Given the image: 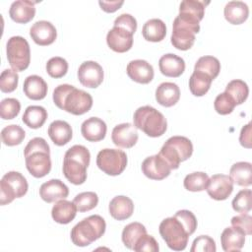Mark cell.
<instances>
[{"label":"cell","mask_w":252,"mask_h":252,"mask_svg":"<svg viewBox=\"0 0 252 252\" xmlns=\"http://www.w3.org/2000/svg\"><path fill=\"white\" fill-rule=\"evenodd\" d=\"M194 71L208 75L212 80L216 79L220 71V63L218 58L210 55L200 57L194 66Z\"/></svg>","instance_id":"cell-37"},{"label":"cell","mask_w":252,"mask_h":252,"mask_svg":"<svg viewBox=\"0 0 252 252\" xmlns=\"http://www.w3.org/2000/svg\"><path fill=\"white\" fill-rule=\"evenodd\" d=\"M106 223L102 217L92 215L79 221L71 230V240L79 247H85L100 238L105 232Z\"/></svg>","instance_id":"cell-5"},{"label":"cell","mask_w":252,"mask_h":252,"mask_svg":"<svg viewBox=\"0 0 252 252\" xmlns=\"http://www.w3.org/2000/svg\"><path fill=\"white\" fill-rule=\"evenodd\" d=\"M25 136V130L16 124L8 125L1 131V140L4 145L9 147L20 145L24 141Z\"/></svg>","instance_id":"cell-38"},{"label":"cell","mask_w":252,"mask_h":252,"mask_svg":"<svg viewBox=\"0 0 252 252\" xmlns=\"http://www.w3.org/2000/svg\"><path fill=\"white\" fill-rule=\"evenodd\" d=\"M126 72L128 77L139 84H149L154 79V68L146 60L136 59L128 63Z\"/></svg>","instance_id":"cell-18"},{"label":"cell","mask_w":252,"mask_h":252,"mask_svg":"<svg viewBox=\"0 0 252 252\" xmlns=\"http://www.w3.org/2000/svg\"><path fill=\"white\" fill-rule=\"evenodd\" d=\"M137 128L131 123H121L116 125L111 133V140L117 147L130 149L138 142Z\"/></svg>","instance_id":"cell-16"},{"label":"cell","mask_w":252,"mask_h":252,"mask_svg":"<svg viewBox=\"0 0 252 252\" xmlns=\"http://www.w3.org/2000/svg\"><path fill=\"white\" fill-rule=\"evenodd\" d=\"M108 211L113 219L124 220L132 216L134 212V204L129 197L123 195L116 196L110 201Z\"/></svg>","instance_id":"cell-23"},{"label":"cell","mask_w":252,"mask_h":252,"mask_svg":"<svg viewBox=\"0 0 252 252\" xmlns=\"http://www.w3.org/2000/svg\"><path fill=\"white\" fill-rule=\"evenodd\" d=\"M209 182V176L203 171H195L185 176L183 180L184 188L191 192H200L206 190Z\"/></svg>","instance_id":"cell-39"},{"label":"cell","mask_w":252,"mask_h":252,"mask_svg":"<svg viewBox=\"0 0 252 252\" xmlns=\"http://www.w3.org/2000/svg\"><path fill=\"white\" fill-rule=\"evenodd\" d=\"M224 92L233 99L236 105H239L247 99L249 94V88L244 81L235 79L226 85Z\"/></svg>","instance_id":"cell-36"},{"label":"cell","mask_w":252,"mask_h":252,"mask_svg":"<svg viewBox=\"0 0 252 252\" xmlns=\"http://www.w3.org/2000/svg\"><path fill=\"white\" fill-rule=\"evenodd\" d=\"M106 42L110 49L118 53H124L133 45V33L125 29L114 27L106 34Z\"/></svg>","instance_id":"cell-15"},{"label":"cell","mask_w":252,"mask_h":252,"mask_svg":"<svg viewBox=\"0 0 252 252\" xmlns=\"http://www.w3.org/2000/svg\"><path fill=\"white\" fill-rule=\"evenodd\" d=\"M229 177L233 183L247 187L252 184V165L247 161H238L232 164L229 170Z\"/></svg>","instance_id":"cell-30"},{"label":"cell","mask_w":252,"mask_h":252,"mask_svg":"<svg viewBox=\"0 0 252 252\" xmlns=\"http://www.w3.org/2000/svg\"><path fill=\"white\" fill-rule=\"evenodd\" d=\"M239 142L241 146H243L244 148H247V149L251 148V123L250 122L244 127H242L240 136H239Z\"/></svg>","instance_id":"cell-51"},{"label":"cell","mask_w":252,"mask_h":252,"mask_svg":"<svg viewBox=\"0 0 252 252\" xmlns=\"http://www.w3.org/2000/svg\"><path fill=\"white\" fill-rule=\"evenodd\" d=\"M124 1H98V4L100 6V8L106 12V13H113L115 11H117L122 5H123Z\"/></svg>","instance_id":"cell-52"},{"label":"cell","mask_w":252,"mask_h":252,"mask_svg":"<svg viewBox=\"0 0 252 252\" xmlns=\"http://www.w3.org/2000/svg\"><path fill=\"white\" fill-rule=\"evenodd\" d=\"M32 39L40 46L53 43L57 37V32L53 24L48 21H37L30 29Z\"/></svg>","instance_id":"cell-17"},{"label":"cell","mask_w":252,"mask_h":252,"mask_svg":"<svg viewBox=\"0 0 252 252\" xmlns=\"http://www.w3.org/2000/svg\"><path fill=\"white\" fill-rule=\"evenodd\" d=\"M35 2L29 0H18L11 4L9 9L10 18L18 24H27L35 15Z\"/></svg>","instance_id":"cell-21"},{"label":"cell","mask_w":252,"mask_h":252,"mask_svg":"<svg viewBox=\"0 0 252 252\" xmlns=\"http://www.w3.org/2000/svg\"><path fill=\"white\" fill-rule=\"evenodd\" d=\"M206 190L212 199L222 201L227 199L232 193L233 181L229 175L214 174L211 178H209Z\"/></svg>","instance_id":"cell-13"},{"label":"cell","mask_w":252,"mask_h":252,"mask_svg":"<svg viewBox=\"0 0 252 252\" xmlns=\"http://www.w3.org/2000/svg\"><path fill=\"white\" fill-rule=\"evenodd\" d=\"M114 27L125 29L134 34L137 30V21L132 15L124 13L114 20Z\"/></svg>","instance_id":"cell-50"},{"label":"cell","mask_w":252,"mask_h":252,"mask_svg":"<svg viewBox=\"0 0 252 252\" xmlns=\"http://www.w3.org/2000/svg\"><path fill=\"white\" fill-rule=\"evenodd\" d=\"M216 250V242L209 235H200L195 238L190 248L191 252H215Z\"/></svg>","instance_id":"cell-46"},{"label":"cell","mask_w":252,"mask_h":252,"mask_svg":"<svg viewBox=\"0 0 252 252\" xmlns=\"http://www.w3.org/2000/svg\"><path fill=\"white\" fill-rule=\"evenodd\" d=\"M21 110V103L18 99L13 97L4 98L0 103V115L4 120H11L16 118Z\"/></svg>","instance_id":"cell-43"},{"label":"cell","mask_w":252,"mask_h":252,"mask_svg":"<svg viewBox=\"0 0 252 252\" xmlns=\"http://www.w3.org/2000/svg\"><path fill=\"white\" fill-rule=\"evenodd\" d=\"M213 80L205 73L194 71L189 79V90L195 96H203L211 88Z\"/></svg>","instance_id":"cell-34"},{"label":"cell","mask_w":252,"mask_h":252,"mask_svg":"<svg viewBox=\"0 0 252 252\" xmlns=\"http://www.w3.org/2000/svg\"><path fill=\"white\" fill-rule=\"evenodd\" d=\"M133 120L134 126L149 137H160L167 129V121L164 115L151 105L139 107L134 112Z\"/></svg>","instance_id":"cell-4"},{"label":"cell","mask_w":252,"mask_h":252,"mask_svg":"<svg viewBox=\"0 0 252 252\" xmlns=\"http://www.w3.org/2000/svg\"><path fill=\"white\" fill-rule=\"evenodd\" d=\"M158 231L166 245L174 251H182L186 248L189 234L182 222L173 217L164 219L158 227Z\"/></svg>","instance_id":"cell-8"},{"label":"cell","mask_w":252,"mask_h":252,"mask_svg":"<svg viewBox=\"0 0 252 252\" xmlns=\"http://www.w3.org/2000/svg\"><path fill=\"white\" fill-rule=\"evenodd\" d=\"M74 204L77 207V210L79 212H88L93 210L94 208L96 207L98 203V197L96 193L89 191V192H82L78 194L74 200Z\"/></svg>","instance_id":"cell-41"},{"label":"cell","mask_w":252,"mask_h":252,"mask_svg":"<svg viewBox=\"0 0 252 252\" xmlns=\"http://www.w3.org/2000/svg\"><path fill=\"white\" fill-rule=\"evenodd\" d=\"M91 154L82 145H74L64 155L62 170L66 179L75 185H81L87 180V168Z\"/></svg>","instance_id":"cell-3"},{"label":"cell","mask_w":252,"mask_h":252,"mask_svg":"<svg viewBox=\"0 0 252 252\" xmlns=\"http://www.w3.org/2000/svg\"><path fill=\"white\" fill-rule=\"evenodd\" d=\"M68 62L66 59L55 56L50 58L47 63H46V72L47 74L55 79L62 78L63 76L66 75L68 71Z\"/></svg>","instance_id":"cell-42"},{"label":"cell","mask_w":252,"mask_h":252,"mask_svg":"<svg viewBox=\"0 0 252 252\" xmlns=\"http://www.w3.org/2000/svg\"><path fill=\"white\" fill-rule=\"evenodd\" d=\"M47 90L46 82L37 75H31L25 79L23 91L32 100L43 99L47 94Z\"/></svg>","instance_id":"cell-25"},{"label":"cell","mask_w":252,"mask_h":252,"mask_svg":"<svg viewBox=\"0 0 252 252\" xmlns=\"http://www.w3.org/2000/svg\"><path fill=\"white\" fill-rule=\"evenodd\" d=\"M54 104L71 114L82 115L88 112L93 106L92 95L69 84L57 86L53 91Z\"/></svg>","instance_id":"cell-1"},{"label":"cell","mask_w":252,"mask_h":252,"mask_svg":"<svg viewBox=\"0 0 252 252\" xmlns=\"http://www.w3.org/2000/svg\"><path fill=\"white\" fill-rule=\"evenodd\" d=\"M77 213V207L74 202L61 199L55 203L51 210V217L53 220L61 224H67L71 222Z\"/></svg>","instance_id":"cell-28"},{"label":"cell","mask_w":252,"mask_h":252,"mask_svg":"<svg viewBox=\"0 0 252 252\" xmlns=\"http://www.w3.org/2000/svg\"><path fill=\"white\" fill-rule=\"evenodd\" d=\"M141 168L145 176L153 180H162L171 171L168 163L158 154L146 158L142 162Z\"/></svg>","instance_id":"cell-14"},{"label":"cell","mask_w":252,"mask_h":252,"mask_svg":"<svg viewBox=\"0 0 252 252\" xmlns=\"http://www.w3.org/2000/svg\"><path fill=\"white\" fill-rule=\"evenodd\" d=\"M47 119V111L40 105H30L26 108L22 120L32 129L40 128Z\"/></svg>","instance_id":"cell-32"},{"label":"cell","mask_w":252,"mask_h":252,"mask_svg":"<svg viewBox=\"0 0 252 252\" xmlns=\"http://www.w3.org/2000/svg\"><path fill=\"white\" fill-rule=\"evenodd\" d=\"M174 217L182 222L189 235H192L195 232L197 228V219L191 211L180 210L175 213Z\"/></svg>","instance_id":"cell-47"},{"label":"cell","mask_w":252,"mask_h":252,"mask_svg":"<svg viewBox=\"0 0 252 252\" xmlns=\"http://www.w3.org/2000/svg\"><path fill=\"white\" fill-rule=\"evenodd\" d=\"M220 243L225 252L240 251L245 243V234L233 226L226 227L220 234Z\"/></svg>","instance_id":"cell-27"},{"label":"cell","mask_w":252,"mask_h":252,"mask_svg":"<svg viewBox=\"0 0 252 252\" xmlns=\"http://www.w3.org/2000/svg\"><path fill=\"white\" fill-rule=\"evenodd\" d=\"M225 20L231 25L243 24L249 16V8L242 1H229L223 9Z\"/></svg>","instance_id":"cell-29"},{"label":"cell","mask_w":252,"mask_h":252,"mask_svg":"<svg viewBox=\"0 0 252 252\" xmlns=\"http://www.w3.org/2000/svg\"><path fill=\"white\" fill-rule=\"evenodd\" d=\"M232 209L240 214H246L252 208V192L250 189H243L239 191L233 198Z\"/></svg>","instance_id":"cell-40"},{"label":"cell","mask_w":252,"mask_h":252,"mask_svg":"<svg viewBox=\"0 0 252 252\" xmlns=\"http://www.w3.org/2000/svg\"><path fill=\"white\" fill-rule=\"evenodd\" d=\"M26 167L35 178L47 175L51 170L50 148L41 137H35L29 141L24 149Z\"/></svg>","instance_id":"cell-2"},{"label":"cell","mask_w":252,"mask_h":252,"mask_svg":"<svg viewBox=\"0 0 252 252\" xmlns=\"http://www.w3.org/2000/svg\"><path fill=\"white\" fill-rule=\"evenodd\" d=\"M96 165L107 175L116 176L126 168L127 156L118 149H103L96 156Z\"/></svg>","instance_id":"cell-11"},{"label":"cell","mask_w":252,"mask_h":252,"mask_svg":"<svg viewBox=\"0 0 252 252\" xmlns=\"http://www.w3.org/2000/svg\"><path fill=\"white\" fill-rule=\"evenodd\" d=\"M7 59L16 72L26 70L31 62L30 44L26 38L20 35L12 36L6 44Z\"/></svg>","instance_id":"cell-10"},{"label":"cell","mask_w":252,"mask_h":252,"mask_svg":"<svg viewBox=\"0 0 252 252\" xmlns=\"http://www.w3.org/2000/svg\"><path fill=\"white\" fill-rule=\"evenodd\" d=\"M146 233H147V229L144 224L137 221L131 222L123 228L122 235H121L122 242L128 249L133 250L137 240Z\"/></svg>","instance_id":"cell-35"},{"label":"cell","mask_w":252,"mask_h":252,"mask_svg":"<svg viewBox=\"0 0 252 252\" xmlns=\"http://www.w3.org/2000/svg\"><path fill=\"white\" fill-rule=\"evenodd\" d=\"M159 71L162 75L171 78L181 76L185 70V62L183 58L173 53L162 55L158 60Z\"/></svg>","instance_id":"cell-22"},{"label":"cell","mask_w":252,"mask_h":252,"mask_svg":"<svg viewBox=\"0 0 252 252\" xmlns=\"http://www.w3.org/2000/svg\"><path fill=\"white\" fill-rule=\"evenodd\" d=\"M134 251L142 252V251H148V252H158L159 250L158 243L155 239L154 236L148 235L147 233L142 235L136 242L134 248Z\"/></svg>","instance_id":"cell-48"},{"label":"cell","mask_w":252,"mask_h":252,"mask_svg":"<svg viewBox=\"0 0 252 252\" xmlns=\"http://www.w3.org/2000/svg\"><path fill=\"white\" fill-rule=\"evenodd\" d=\"M19 75L13 69H5L0 76V90L3 93H12L18 87Z\"/></svg>","instance_id":"cell-44"},{"label":"cell","mask_w":252,"mask_h":252,"mask_svg":"<svg viewBox=\"0 0 252 252\" xmlns=\"http://www.w3.org/2000/svg\"><path fill=\"white\" fill-rule=\"evenodd\" d=\"M107 126L105 122L98 117H90L81 125V133L89 142H98L104 139Z\"/></svg>","instance_id":"cell-20"},{"label":"cell","mask_w":252,"mask_h":252,"mask_svg":"<svg viewBox=\"0 0 252 252\" xmlns=\"http://www.w3.org/2000/svg\"><path fill=\"white\" fill-rule=\"evenodd\" d=\"M142 34L148 41H161L166 35V26L160 19H151L144 24Z\"/></svg>","instance_id":"cell-31"},{"label":"cell","mask_w":252,"mask_h":252,"mask_svg":"<svg viewBox=\"0 0 252 252\" xmlns=\"http://www.w3.org/2000/svg\"><path fill=\"white\" fill-rule=\"evenodd\" d=\"M47 133L56 146H64L68 144L73 137L72 127L64 120H55L51 122Z\"/></svg>","instance_id":"cell-26"},{"label":"cell","mask_w":252,"mask_h":252,"mask_svg":"<svg viewBox=\"0 0 252 252\" xmlns=\"http://www.w3.org/2000/svg\"><path fill=\"white\" fill-rule=\"evenodd\" d=\"M210 2L201 1V0H184L180 3L179 6V15L188 17L200 23L204 18L205 8Z\"/></svg>","instance_id":"cell-33"},{"label":"cell","mask_w":252,"mask_h":252,"mask_svg":"<svg viewBox=\"0 0 252 252\" xmlns=\"http://www.w3.org/2000/svg\"><path fill=\"white\" fill-rule=\"evenodd\" d=\"M69 195V188L59 179H50L41 184L39 188V196L46 203L57 202L66 199Z\"/></svg>","instance_id":"cell-19"},{"label":"cell","mask_w":252,"mask_h":252,"mask_svg":"<svg viewBox=\"0 0 252 252\" xmlns=\"http://www.w3.org/2000/svg\"><path fill=\"white\" fill-rule=\"evenodd\" d=\"M78 79L87 88L95 89L103 81L104 73L102 67L95 61H85L78 69Z\"/></svg>","instance_id":"cell-12"},{"label":"cell","mask_w":252,"mask_h":252,"mask_svg":"<svg viewBox=\"0 0 252 252\" xmlns=\"http://www.w3.org/2000/svg\"><path fill=\"white\" fill-rule=\"evenodd\" d=\"M180 98L179 87L171 82L161 83L156 90L157 101L165 107L173 106Z\"/></svg>","instance_id":"cell-24"},{"label":"cell","mask_w":252,"mask_h":252,"mask_svg":"<svg viewBox=\"0 0 252 252\" xmlns=\"http://www.w3.org/2000/svg\"><path fill=\"white\" fill-rule=\"evenodd\" d=\"M199 32V22L178 14L172 24L171 43L176 49L188 50L193 46L196 39L195 34Z\"/></svg>","instance_id":"cell-7"},{"label":"cell","mask_w":252,"mask_h":252,"mask_svg":"<svg viewBox=\"0 0 252 252\" xmlns=\"http://www.w3.org/2000/svg\"><path fill=\"white\" fill-rule=\"evenodd\" d=\"M193 154L192 142L184 136H172L166 140L158 155L168 163L171 170L177 169L181 161L188 159Z\"/></svg>","instance_id":"cell-6"},{"label":"cell","mask_w":252,"mask_h":252,"mask_svg":"<svg viewBox=\"0 0 252 252\" xmlns=\"http://www.w3.org/2000/svg\"><path fill=\"white\" fill-rule=\"evenodd\" d=\"M235 106V102L225 92L218 94L214 101L215 110L220 115H226L231 113Z\"/></svg>","instance_id":"cell-45"},{"label":"cell","mask_w":252,"mask_h":252,"mask_svg":"<svg viewBox=\"0 0 252 252\" xmlns=\"http://www.w3.org/2000/svg\"><path fill=\"white\" fill-rule=\"evenodd\" d=\"M29 184L26 177L18 171H9L0 181V204H10L14 199L25 196Z\"/></svg>","instance_id":"cell-9"},{"label":"cell","mask_w":252,"mask_h":252,"mask_svg":"<svg viewBox=\"0 0 252 252\" xmlns=\"http://www.w3.org/2000/svg\"><path fill=\"white\" fill-rule=\"evenodd\" d=\"M231 225L239 229L245 235L252 233V217L246 214H240L231 219Z\"/></svg>","instance_id":"cell-49"}]
</instances>
